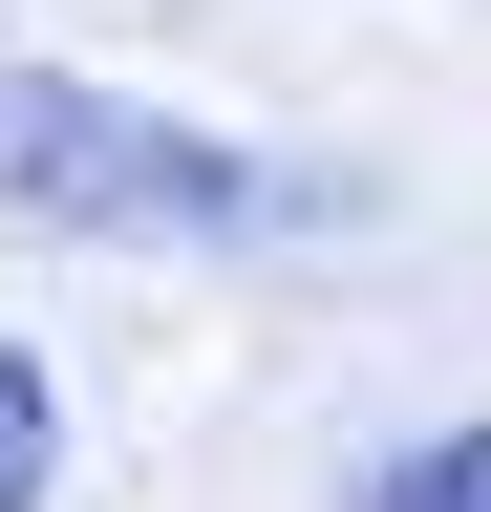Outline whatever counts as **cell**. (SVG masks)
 <instances>
[{
    "mask_svg": "<svg viewBox=\"0 0 491 512\" xmlns=\"http://www.w3.org/2000/svg\"><path fill=\"white\" fill-rule=\"evenodd\" d=\"M43 470H65V406H43V363L0 342V512H43Z\"/></svg>",
    "mask_w": 491,
    "mask_h": 512,
    "instance_id": "cell-2",
    "label": "cell"
},
{
    "mask_svg": "<svg viewBox=\"0 0 491 512\" xmlns=\"http://www.w3.org/2000/svg\"><path fill=\"white\" fill-rule=\"evenodd\" d=\"M363 512H491V427H449V448H406Z\"/></svg>",
    "mask_w": 491,
    "mask_h": 512,
    "instance_id": "cell-3",
    "label": "cell"
},
{
    "mask_svg": "<svg viewBox=\"0 0 491 512\" xmlns=\"http://www.w3.org/2000/svg\"><path fill=\"white\" fill-rule=\"evenodd\" d=\"M0 192H65V214H235V171L214 128H150V107H107V86H0Z\"/></svg>",
    "mask_w": 491,
    "mask_h": 512,
    "instance_id": "cell-1",
    "label": "cell"
}]
</instances>
